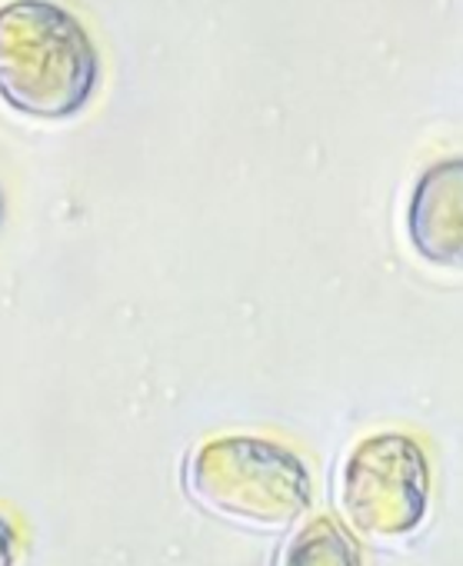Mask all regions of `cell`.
<instances>
[{
    "mask_svg": "<svg viewBox=\"0 0 463 566\" xmlns=\"http://www.w3.org/2000/svg\"><path fill=\"white\" fill-rule=\"evenodd\" d=\"M4 210H8V203H4V190H0V227H4Z\"/></svg>",
    "mask_w": 463,
    "mask_h": 566,
    "instance_id": "52a82bcc",
    "label": "cell"
},
{
    "mask_svg": "<svg viewBox=\"0 0 463 566\" xmlns=\"http://www.w3.org/2000/svg\"><path fill=\"white\" fill-rule=\"evenodd\" d=\"M187 493L230 523L281 530L314 503L307 460L281 440L257 433H223L203 440L183 470Z\"/></svg>",
    "mask_w": 463,
    "mask_h": 566,
    "instance_id": "7a4b0ae2",
    "label": "cell"
},
{
    "mask_svg": "<svg viewBox=\"0 0 463 566\" xmlns=\"http://www.w3.org/2000/svg\"><path fill=\"white\" fill-rule=\"evenodd\" d=\"M101 54L84 21L57 0L0 4V104L34 120H71L101 87Z\"/></svg>",
    "mask_w": 463,
    "mask_h": 566,
    "instance_id": "6da1fadb",
    "label": "cell"
},
{
    "mask_svg": "<svg viewBox=\"0 0 463 566\" xmlns=\"http://www.w3.org/2000/svg\"><path fill=\"white\" fill-rule=\"evenodd\" d=\"M277 566H364V553L334 516H314L284 543Z\"/></svg>",
    "mask_w": 463,
    "mask_h": 566,
    "instance_id": "5b68a950",
    "label": "cell"
},
{
    "mask_svg": "<svg viewBox=\"0 0 463 566\" xmlns=\"http://www.w3.org/2000/svg\"><path fill=\"white\" fill-rule=\"evenodd\" d=\"M407 240L430 266H463V157L430 164L407 197Z\"/></svg>",
    "mask_w": 463,
    "mask_h": 566,
    "instance_id": "277c9868",
    "label": "cell"
},
{
    "mask_svg": "<svg viewBox=\"0 0 463 566\" xmlns=\"http://www.w3.org/2000/svg\"><path fill=\"white\" fill-rule=\"evenodd\" d=\"M21 559V530L11 513L0 510V566H18Z\"/></svg>",
    "mask_w": 463,
    "mask_h": 566,
    "instance_id": "8992f818",
    "label": "cell"
},
{
    "mask_svg": "<svg viewBox=\"0 0 463 566\" xmlns=\"http://www.w3.org/2000/svg\"><path fill=\"white\" fill-rule=\"evenodd\" d=\"M430 486L423 443L400 430L357 440L337 473L340 510L370 539H400L420 530L430 510Z\"/></svg>",
    "mask_w": 463,
    "mask_h": 566,
    "instance_id": "3957f363",
    "label": "cell"
}]
</instances>
